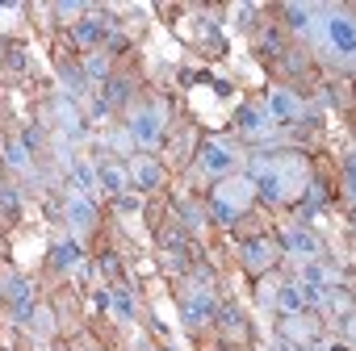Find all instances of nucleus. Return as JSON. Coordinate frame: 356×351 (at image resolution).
Segmentation results:
<instances>
[{"mask_svg":"<svg viewBox=\"0 0 356 351\" xmlns=\"http://www.w3.org/2000/svg\"><path fill=\"white\" fill-rule=\"evenodd\" d=\"M252 189H256V197L260 201H268V205H281L285 197H289V189H285V180L277 176V167L268 163V155L256 163V176H252Z\"/></svg>","mask_w":356,"mask_h":351,"instance_id":"f257e3e1","label":"nucleus"},{"mask_svg":"<svg viewBox=\"0 0 356 351\" xmlns=\"http://www.w3.org/2000/svg\"><path fill=\"white\" fill-rule=\"evenodd\" d=\"M318 26H323V34H327V42H331L335 55L348 59V55L356 51V30H352V17H348V13H331V17L318 22Z\"/></svg>","mask_w":356,"mask_h":351,"instance_id":"f03ea898","label":"nucleus"},{"mask_svg":"<svg viewBox=\"0 0 356 351\" xmlns=\"http://www.w3.org/2000/svg\"><path fill=\"white\" fill-rule=\"evenodd\" d=\"M130 138H134L138 146H155V142L163 138V113H159V109H138V113L130 117Z\"/></svg>","mask_w":356,"mask_h":351,"instance_id":"7ed1b4c3","label":"nucleus"},{"mask_svg":"<svg viewBox=\"0 0 356 351\" xmlns=\"http://www.w3.org/2000/svg\"><path fill=\"white\" fill-rule=\"evenodd\" d=\"M252 197H256V189H252V180H248V176H239V180H235V176H227V180L214 189V201L231 205L235 214H239V209H248V205H252Z\"/></svg>","mask_w":356,"mask_h":351,"instance_id":"20e7f679","label":"nucleus"},{"mask_svg":"<svg viewBox=\"0 0 356 351\" xmlns=\"http://www.w3.org/2000/svg\"><path fill=\"white\" fill-rule=\"evenodd\" d=\"M235 163H239V159H235L231 146H222V142H206V146L197 151V167L210 171V176H231Z\"/></svg>","mask_w":356,"mask_h":351,"instance_id":"39448f33","label":"nucleus"},{"mask_svg":"<svg viewBox=\"0 0 356 351\" xmlns=\"http://www.w3.org/2000/svg\"><path fill=\"white\" fill-rule=\"evenodd\" d=\"M185 322L189 326H206V322H214V314H218V305H214V293L210 289H193L189 297H185Z\"/></svg>","mask_w":356,"mask_h":351,"instance_id":"423d86ee","label":"nucleus"},{"mask_svg":"<svg viewBox=\"0 0 356 351\" xmlns=\"http://www.w3.org/2000/svg\"><path fill=\"white\" fill-rule=\"evenodd\" d=\"M5 293H9L13 318H17V322H34V289H30V280H22V276H9Z\"/></svg>","mask_w":356,"mask_h":351,"instance_id":"0eeeda50","label":"nucleus"},{"mask_svg":"<svg viewBox=\"0 0 356 351\" xmlns=\"http://www.w3.org/2000/svg\"><path fill=\"white\" fill-rule=\"evenodd\" d=\"M273 121H298L302 117V101L289 92V88H268V113Z\"/></svg>","mask_w":356,"mask_h":351,"instance_id":"6e6552de","label":"nucleus"},{"mask_svg":"<svg viewBox=\"0 0 356 351\" xmlns=\"http://www.w3.org/2000/svg\"><path fill=\"white\" fill-rule=\"evenodd\" d=\"M67 222H72L76 234H88V230L97 226V209H92V201H88L84 193H72V197H67Z\"/></svg>","mask_w":356,"mask_h":351,"instance_id":"1a4fd4ad","label":"nucleus"},{"mask_svg":"<svg viewBox=\"0 0 356 351\" xmlns=\"http://www.w3.org/2000/svg\"><path fill=\"white\" fill-rule=\"evenodd\" d=\"M239 255H243V264H248L252 272H264V268L273 264V243H268V239H248V243L239 247Z\"/></svg>","mask_w":356,"mask_h":351,"instance_id":"9d476101","label":"nucleus"},{"mask_svg":"<svg viewBox=\"0 0 356 351\" xmlns=\"http://www.w3.org/2000/svg\"><path fill=\"white\" fill-rule=\"evenodd\" d=\"M130 180L138 185V193H151V189H159V185H163V167H159V163H151V159H138V163H134V171H130Z\"/></svg>","mask_w":356,"mask_h":351,"instance_id":"9b49d317","label":"nucleus"},{"mask_svg":"<svg viewBox=\"0 0 356 351\" xmlns=\"http://www.w3.org/2000/svg\"><path fill=\"white\" fill-rule=\"evenodd\" d=\"M97 185H101L109 197H122V193H126V185H130V176H126L118 163H101V167H97Z\"/></svg>","mask_w":356,"mask_h":351,"instance_id":"f8f14e48","label":"nucleus"},{"mask_svg":"<svg viewBox=\"0 0 356 351\" xmlns=\"http://www.w3.org/2000/svg\"><path fill=\"white\" fill-rule=\"evenodd\" d=\"M235 126H239L243 134H260V130L268 126V117H264V109H256V105H239V113H235Z\"/></svg>","mask_w":356,"mask_h":351,"instance_id":"ddd939ff","label":"nucleus"},{"mask_svg":"<svg viewBox=\"0 0 356 351\" xmlns=\"http://www.w3.org/2000/svg\"><path fill=\"white\" fill-rule=\"evenodd\" d=\"M285 247H289L293 255H302V259H314V255H318V239L306 234V230H289V234H285Z\"/></svg>","mask_w":356,"mask_h":351,"instance_id":"4468645a","label":"nucleus"},{"mask_svg":"<svg viewBox=\"0 0 356 351\" xmlns=\"http://www.w3.org/2000/svg\"><path fill=\"white\" fill-rule=\"evenodd\" d=\"M273 301H277V309L281 314H298L302 309V284H277V293H273Z\"/></svg>","mask_w":356,"mask_h":351,"instance_id":"2eb2a0df","label":"nucleus"},{"mask_svg":"<svg viewBox=\"0 0 356 351\" xmlns=\"http://www.w3.org/2000/svg\"><path fill=\"white\" fill-rule=\"evenodd\" d=\"M55 268H76L80 264V243L76 239H63V243H55Z\"/></svg>","mask_w":356,"mask_h":351,"instance_id":"dca6fc26","label":"nucleus"},{"mask_svg":"<svg viewBox=\"0 0 356 351\" xmlns=\"http://www.w3.org/2000/svg\"><path fill=\"white\" fill-rule=\"evenodd\" d=\"M109 309H118V318H122V322H134V297H130V289H122V284H118V289L109 293Z\"/></svg>","mask_w":356,"mask_h":351,"instance_id":"f3484780","label":"nucleus"},{"mask_svg":"<svg viewBox=\"0 0 356 351\" xmlns=\"http://www.w3.org/2000/svg\"><path fill=\"white\" fill-rule=\"evenodd\" d=\"M59 126H63V134H67V138H84V130H88V126H84V117H80L76 109H67V105H59Z\"/></svg>","mask_w":356,"mask_h":351,"instance_id":"a211bd4d","label":"nucleus"},{"mask_svg":"<svg viewBox=\"0 0 356 351\" xmlns=\"http://www.w3.org/2000/svg\"><path fill=\"white\" fill-rule=\"evenodd\" d=\"M214 318H218L231 334H235V330H239V334H248V318H243V309H239V305H222Z\"/></svg>","mask_w":356,"mask_h":351,"instance_id":"6ab92c4d","label":"nucleus"},{"mask_svg":"<svg viewBox=\"0 0 356 351\" xmlns=\"http://www.w3.org/2000/svg\"><path fill=\"white\" fill-rule=\"evenodd\" d=\"M281 17H285L289 30H306V26H310V9H306V5H285Z\"/></svg>","mask_w":356,"mask_h":351,"instance_id":"aec40b11","label":"nucleus"},{"mask_svg":"<svg viewBox=\"0 0 356 351\" xmlns=\"http://www.w3.org/2000/svg\"><path fill=\"white\" fill-rule=\"evenodd\" d=\"M5 163L17 167V171H26V167H30V151H26L22 142H9V146H5Z\"/></svg>","mask_w":356,"mask_h":351,"instance_id":"412c9836","label":"nucleus"},{"mask_svg":"<svg viewBox=\"0 0 356 351\" xmlns=\"http://www.w3.org/2000/svg\"><path fill=\"white\" fill-rule=\"evenodd\" d=\"M130 80H109V92H105V101H109V109L113 105H122V101H130Z\"/></svg>","mask_w":356,"mask_h":351,"instance_id":"4be33fe9","label":"nucleus"},{"mask_svg":"<svg viewBox=\"0 0 356 351\" xmlns=\"http://www.w3.org/2000/svg\"><path fill=\"white\" fill-rule=\"evenodd\" d=\"M97 38H101V22H92V17H88V22H76V42L88 46V42H97Z\"/></svg>","mask_w":356,"mask_h":351,"instance_id":"5701e85b","label":"nucleus"},{"mask_svg":"<svg viewBox=\"0 0 356 351\" xmlns=\"http://www.w3.org/2000/svg\"><path fill=\"white\" fill-rule=\"evenodd\" d=\"M72 171H76V185H80L84 193H92V189H97V171H92L88 163H72Z\"/></svg>","mask_w":356,"mask_h":351,"instance_id":"b1692460","label":"nucleus"},{"mask_svg":"<svg viewBox=\"0 0 356 351\" xmlns=\"http://www.w3.org/2000/svg\"><path fill=\"white\" fill-rule=\"evenodd\" d=\"M210 218H214V222H218V226H231V222H235V218H239V214H235V209H231V205H222V201H210Z\"/></svg>","mask_w":356,"mask_h":351,"instance_id":"393cba45","label":"nucleus"},{"mask_svg":"<svg viewBox=\"0 0 356 351\" xmlns=\"http://www.w3.org/2000/svg\"><path fill=\"white\" fill-rule=\"evenodd\" d=\"M84 76H88V80H101V76H105V55H88V59H84Z\"/></svg>","mask_w":356,"mask_h":351,"instance_id":"a878e982","label":"nucleus"},{"mask_svg":"<svg viewBox=\"0 0 356 351\" xmlns=\"http://www.w3.org/2000/svg\"><path fill=\"white\" fill-rule=\"evenodd\" d=\"M0 209H5V214H17V189H13V185H0Z\"/></svg>","mask_w":356,"mask_h":351,"instance_id":"bb28decb","label":"nucleus"},{"mask_svg":"<svg viewBox=\"0 0 356 351\" xmlns=\"http://www.w3.org/2000/svg\"><path fill=\"white\" fill-rule=\"evenodd\" d=\"M22 146L26 151H34V146H42V130L34 126V130H26V138H22Z\"/></svg>","mask_w":356,"mask_h":351,"instance_id":"cd10ccee","label":"nucleus"},{"mask_svg":"<svg viewBox=\"0 0 356 351\" xmlns=\"http://www.w3.org/2000/svg\"><path fill=\"white\" fill-rule=\"evenodd\" d=\"M97 268L113 276V272H118V259H113V251H101V259H97Z\"/></svg>","mask_w":356,"mask_h":351,"instance_id":"c85d7f7f","label":"nucleus"},{"mask_svg":"<svg viewBox=\"0 0 356 351\" xmlns=\"http://www.w3.org/2000/svg\"><path fill=\"white\" fill-rule=\"evenodd\" d=\"M118 209H122V214H134V209H138V201H134V197H122V201H118Z\"/></svg>","mask_w":356,"mask_h":351,"instance_id":"c756f323","label":"nucleus"},{"mask_svg":"<svg viewBox=\"0 0 356 351\" xmlns=\"http://www.w3.org/2000/svg\"><path fill=\"white\" fill-rule=\"evenodd\" d=\"M55 9H59V17H76L80 13V5H55Z\"/></svg>","mask_w":356,"mask_h":351,"instance_id":"7c9ffc66","label":"nucleus"},{"mask_svg":"<svg viewBox=\"0 0 356 351\" xmlns=\"http://www.w3.org/2000/svg\"><path fill=\"white\" fill-rule=\"evenodd\" d=\"M331 351H348V347H343V343H335V347H331Z\"/></svg>","mask_w":356,"mask_h":351,"instance_id":"2f4dec72","label":"nucleus"},{"mask_svg":"<svg viewBox=\"0 0 356 351\" xmlns=\"http://www.w3.org/2000/svg\"><path fill=\"white\" fill-rule=\"evenodd\" d=\"M168 351H176V347H168Z\"/></svg>","mask_w":356,"mask_h":351,"instance_id":"473e14b6","label":"nucleus"}]
</instances>
